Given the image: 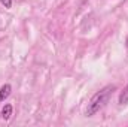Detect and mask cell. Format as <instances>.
I'll list each match as a JSON object with an SVG mask.
<instances>
[{"label":"cell","instance_id":"6da1fadb","mask_svg":"<svg viewBox=\"0 0 128 127\" xmlns=\"http://www.w3.org/2000/svg\"><path fill=\"white\" fill-rule=\"evenodd\" d=\"M115 88H116L115 85H106L104 88H101L100 91H97L96 94L91 97V100H90V103L86 106V111H85L86 117H92L94 114H97L107 103V100L110 99V94L115 91Z\"/></svg>","mask_w":128,"mask_h":127},{"label":"cell","instance_id":"3957f363","mask_svg":"<svg viewBox=\"0 0 128 127\" xmlns=\"http://www.w3.org/2000/svg\"><path fill=\"white\" fill-rule=\"evenodd\" d=\"M10 115H12V105H4L2 109V118L6 121L10 118Z\"/></svg>","mask_w":128,"mask_h":127},{"label":"cell","instance_id":"8992f818","mask_svg":"<svg viewBox=\"0 0 128 127\" xmlns=\"http://www.w3.org/2000/svg\"><path fill=\"white\" fill-rule=\"evenodd\" d=\"M127 46H128V37H127Z\"/></svg>","mask_w":128,"mask_h":127},{"label":"cell","instance_id":"5b68a950","mask_svg":"<svg viewBox=\"0 0 128 127\" xmlns=\"http://www.w3.org/2000/svg\"><path fill=\"white\" fill-rule=\"evenodd\" d=\"M0 3H2L4 8H10V6H12V0H0Z\"/></svg>","mask_w":128,"mask_h":127},{"label":"cell","instance_id":"277c9868","mask_svg":"<svg viewBox=\"0 0 128 127\" xmlns=\"http://www.w3.org/2000/svg\"><path fill=\"white\" fill-rule=\"evenodd\" d=\"M128 103V85L124 88V91L119 94V105H127Z\"/></svg>","mask_w":128,"mask_h":127},{"label":"cell","instance_id":"7a4b0ae2","mask_svg":"<svg viewBox=\"0 0 128 127\" xmlns=\"http://www.w3.org/2000/svg\"><path fill=\"white\" fill-rule=\"evenodd\" d=\"M10 91H12V87H10L9 84L2 85V88H0V103H2V102H4V100L9 97Z\"/></svg>","mask_w":128,"mask_h":127}]
</instances>
